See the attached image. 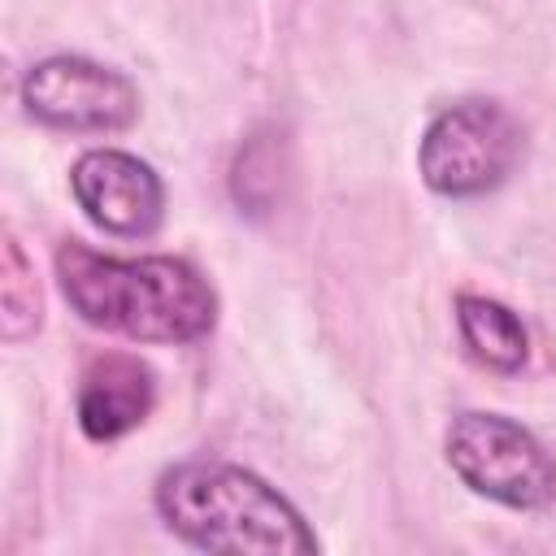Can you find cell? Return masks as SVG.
<instances>
[{"instance_id":"obj_4","label":"cell","mask_w":556,"mask_h":556,"mask_svg":"<svg viewBox=\"0 0 556 556\" xmlns=\"http://www.w3.org/2000/svg\"><path fill=\"white\" fill-rule=\"evenodd\" d=\"M521 122L500 100H456L430 117L417 143V174L443 200L495 191L521 161Z\"/></svg>"},{"instance_id":"obj_5","label":"cell","mask_w":556,"mask_h":556,"mask_svg":"<svg viewBox=\"0 0 556 556\" xmlns=\"http://www.w3.org/2000/svg\"><path fill=\"white\" fill-rule=\"evenodd\" d=\"M22 109L48 126L70 135H122L139 122V87L91 56L56 52L35 61L17 83Z\"/></svg>"},{"instance_id":"obj_6","label":"cell","mask_w":556,"mask_h":556,"mask_svg":"<svg viewBox=\"0 0 556 556\" xmlns=\"http://www.w3.org/2000/svg\"><path fill=\"white\" fill-rule=\"evenodd\" d=\"M70 191L113 239H148L165 217V182L126 148H87L70 169Z\"/></svg>"},{"instance_id":"obj_3","label":"cell","mask_w":556,"mask_h":556,"mask_svg":"<svg viewBox=\"0 0 556 556\" xmlns=\"http://www.w3.org/2000/svg\"><path fill=\"white\" fill-rule=\"evenodd\" d=\"M447 469L482 500L513 513L556 504V456L513 417L465 408L443 434Z\"/></svg>"},{"instance_id":"obj_1","label":"cell","mask_w":556,"mask_h":556,"mask_svg":"<svg viewBox=\"0 0 556 556\" xmlns=\"http://www.w3.org/2000/svg\"><path fill=\"white\" fill-rule=\"evenodd\" d=\"M56 282L87 326L135 343H200L217 326V291L182 256H109L70 239Z\"/></svg>"},{"instance_id":"obj_7","label":"cell","mask_w":556,"mask_h":556,"mask_svg":"<svg viewBox=\"0 0 556 556\" xmlns=\"http://www.w3.org/2000/svg\"><path fill=\"white\" fill-rule=\"evenodd\" d=\"M152 404H156L152 365L130 352H104V356H91L78 378L74 417L91 443H113L135 426H143Z\"/></svg>"},{"instance_id":"obj_2","label":"cell","mask_w":556,"mask_h":556,"mask_svg":"<svg viewBox=\"0 0 556 556\" xmlns=\"http://www.w3.org/2000/svg\"><path fill=\"white\" fill-rule=\"evenodd\" d=\"M152 504L187 547L222 556H308L317 534L300 508L235 460H178L156 478Z\"/></svg>"},{"instance_id":"obj_9","label":"cell","mask_w":556,"mask_h":556,"mask_svg":"<svg viewBox=\"0 0 556 556\" xmlns=\"http://www.w3.org/2000/svg\"><path fill=\"white\" fill-rule=\"evenodd\" d=\"M0 334L9 343H22L39 326V282L35 265L26 261L22 243L4 235V256H0Z\"/></svg>"},{"instance_id":"obj_8","label":"cell","mask_w":556,"mask_h":556,"mask_svg":"<svg viewBox=\"0 0 556 556\" xmlns=\"http://www.w3.org/2000/svg\"><path fill=\"white\" fill-rule=\"evenodd\" d=\"M456 330H460L465 352L491 374H517L526 365V356H530L526 321L508 304H500L491 295L460 291L456 295Z\"/></svg>"}]
</instances>
